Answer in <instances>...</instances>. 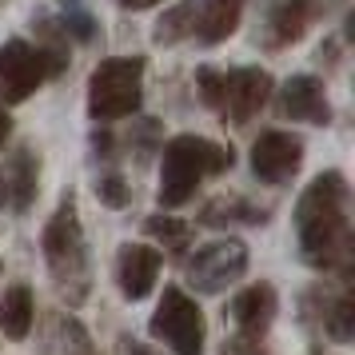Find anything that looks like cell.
<instances>
[{"instance_id":"cell-1","label":"cell","mask_w":355,"mask_h":355,"mask_svg":"<svg viewBox=\"0 0 355 355\" xmlns=\"http://www.w3.org/2000/svg\"><path fill=\"white\" fill-rule=\"evenodd\" d=\"M295 240L304 263L320 272H352L355 240L347 216V180L343 172H320L295 204Z\"/></svg>"},{"instance_id":"cell-2","label":"cell","mask_w":355,"mask_h":355,"mask_svg":"<svg viewBox=\"0 0 355 355\" xmlns=\"http://www.w3.org/2000/svg\"><path fill=\"white\" fill-rule=\"evenodd\" d=\"M236 152L204 136H172L160 160V208H184L208 176H224Z\"/></svg>"},{"instance_id":"cell-3","label":"cell","mask_w":355,"mask_h":355,"mask_svg":"<svg viewBox=\"0 0 355 355\" xmlns=\"http://www.w3.org/2000/svg\"><path fill=\"white\" fill-rule=\"evenodd\" d=\"M40 248H44V263H49L60 295L68 304H84L92 279H88V243H84L80 211H76V196L72 192L56 204L52 220L44 224Z\"/></svg>"},{"instance_id":"cell-4","label":"cell","mask_w":355,"mask_h":355,"mask_svg":"<svg viewBox=\"0 0 355 355\" xmlns=\"http://www.w3.org/2000/svg\"><path fill=\"white\" fill-rule=\"evenodd\" d=\"M144 96V60L140 56H112L100 60L88 76V116L96 124H112L136 116Z\"/></svg>"},{"instance_id":"cell-5","label":"cell","mask_w":355,"mask_h":355,"mask_svg":"<svg viewBox=\"0 0 355 355\" xmlns=\"http://www.w3.org/2000/svg\"><path fill=\"white\" fill-rule=\"evenodd\" d=\"M148 331H152V339L168 343V352L176 355H204V343H208L204 311L184 288H164Z\"/></svg>"},{"instance_id":"cell-6","label":"cell","mask_w":355,"mask_h":355,"mask_svg":"<svg viewBox=\"0 0 355 355\" xmlns=\"http://www.w3.org/2000/svg\"><path fill=\"white\" fill-rule=\"evenodd\" d=\"M188 284L200 295H220L224 288H232L243 272H248V243L227 236V240H211L204 248L188 252Z\"/></svg>"},{"instance_id":"cell-7","label":"cell","mask_w":355,"mask_h":355,"mask_svg":"<svg viewBox=\"0 0 355 355\" xmlns=\"http://www.w3.org/2000/svg\"><path fill=\"white\" fill-rule=\"evenodd\" d=\"M44 80H49V64L33 44H24V40L0 44V104L28 100Z\"/></svg>"},{"instance_id":"cell-8","label":"cell","mask_w":355,"mask_h":355,"mask_svg":"<svg viewBox=\"0 0 355 355\" xmlns=\"http://www.w3.org/2000/svg\"><path fill=\"white\" fill-rule=\"evenodd\" d=\"M268 100H272V76L263 68H232L224 72V96L216 112L227 124H248Z\"/></svg>"},{"instance_id":"cell-9","label":"cell","mask_w":355,"mask_h":355,"mask_svg":"<svg viewBox=\"0 0 355 355\" xmlns=\"http://www.w3.org/2000/svg\"><path fill=\"white\" fill-rule=\"evenodd\" d=\"M300 164H304V140L291 132H263L252 144V172L263 184H275V188L288 184L300 172Z\"/></svg>"},{"instance_id":"cell-10","label":"cell","mask_w":355,"mask_h":355,"mask_svg":"<svg viewBox=\"0 0 355 355\" xmlns=\"http://www.w3.org/2000/svg\"><path fill=\"white\" fill-rule=\"evenodd\" d=\"M275 288L272 284H252V288H243L232 304H227V315L236 320V343H259V339L268 336V327L275 320Z\"/></svg>"},{"instance_id":"cell-11","label":"cell","mask_w":355,"mask_h":355,"mask_svg":"<svg viewBox=\"0 0 355 355\" xmlns=\"http://www.w3.org/2000/svg\"><path fill=\"white\" fill-rule=\"evenodd\" d=\"M164 268L160 248H148V243H120L116 252V284L124 291V300H144L148 291L156 288V275Z\"/></svg>"},{"instance_id":"cell-12","label":"cell","mask_w":355,"mask_h":355,"mask_svg":"<svg viewBox=\"0 0 355 355\" xmlns=\"http://www.w3.org/2000/svg\"><path fill=\"white\" fill-rule=\"evenodd\" d=\"M323 12L320 0H275L268 8V24H263V49H288L307 33V24Z\"/></svg>"},{"instance_id":"cell-13","label":"cell","mask_w":355,"mask_h":355,"mask_svg":"<svg viewBox=\"0 0 355 355\" xmlns=\"http://www.w3.org/2000/svg\"><path fill=\"white\" fill-rule=\"evenodd\" d=\"M279 112L288 120H304V124H331V104H327L323 80H315V76H291L279 88Z\"/></svg>"},{"instance_id":"cell-14","label":"cell","mask_w":355,"mask_h":355,"mask_svg":"<svg viewBox=\"0 0 355 355\" xmlns=\"http://www.w3.org/2000/svg\"><path fill=\"white\" fill-rule=\"evenodd\" d=\"M243 4L248 0H200L196 4V28H192L200 36V44H220V40H227L236 33L243 17Z\"/></svg>"},{"instance_id":"cell-15","label":"cell","mask_w":355,"mask_h":355,"mask_svg":"<svg viewBox=\"0 0 355 355\" xmlns=\"http://www.w3.org/2000/svg\"><path fill=\"white\" fill-rule=\"evenodd\" d=\"M4 180H8V208L28 211L36 200V188H40V156H36L33 148H17Z\"/></svg>"},{"instance_id":"cell-16","label":"cell","mask_w":355,"mask_h":355,"mask_svg":"<svg viewBox=\"0 0 355 355\" xmlns=\"http://www.w3.org/2000/svg\"><path fill=\"white\" fill-rule=\"evenodd\" d=\"M268 216L272 211L259 208V204H252V200H243V196H216V200H208L204 204V211H200V224L204 227H227V224H268Z\"/></svg>"},{"instance_id":"cell-17","label":"cell","mask_w":355,"mask_h":355,"mask_svg":"<svg viewBox=\"0 0 355 355\" xmlns=\"http://www.w3.org/2000/svg\"><path fill=\"white\" fill-rule=\"evenodd\" d=\"M33 288L28 284H12V288H4L0 295V331L4 339H24L33 331Z\"/></svg>"},{"instance_id":"cell-18","label":"cell","mask_w":355,"mask_h":355,"mask_svg":"<svg viewBox=\"0 0 355 355\" xmlns=\"http://www.w3.org/2000/svg\"><path fill=\"white\" fill-rule=\"evenodd\" d=\"M144 236H152L168 256H176V259L192 252V224H184V220H176V216H148L144 220Z\"/></svg>"},{"instance_id":"cell-19","label":"cell","mask_w":355,"mask_h":355,"mask_svg":"<svg viewBox=\"0 0 355 355\" xmlns=\"http://www.w3.org/2000/svg\"><path fill=\"white\" fill-rule=\"evenodd\" d=\"M33 28L36 36H40V44H36V52L44 56V64H49V76H60L68 68V33L56 24L52 17H33Z\"/></svg>"},{"instance_id":"cell-20","label":"cell","mask_w":355,"mask_h":355,"mask_svg":"<svg viewBox=\"0 0 355 355\" xmlns=\"http://www.w3.org/2000/svg\"><path fill=\"white\" fill-rule=\"evenodd\" d=\"M192 28H196V0H180V4H172L160 17L152 40H156V44H176L184 36H192Z\"/></svg>"},{"instance_id":"cell-21","label":"cell","mask_w":355,"mask_h":355,"mask_svg":"<svg viewBox=\"0 0 355 355\" xmlns=\"http://www.w3.org/2000/svg\"><path fill=\"white\" fill-rule=\"evenodd\" d=\"M323 327H327V336L336 339V343H347L355 336V300L352 291H343L336 304L323 311Z\"/></svg>"},{"instance_id":"cell-22","label":"cell","mask_w":355,"mask_h":355,"mask_svg":"<svg viewBox=\"0 0 355 355\" xmlns=\"http://www.w3.org/2000/svg\"><path fill=\"white\" fill-rule=\"evenodd\" d=\"M60 12H64V24L60 28L68 36H76L80 44H92L96 40L100 28H96V20H92V12L84 8V0H60Z\"/></svg>"},{"instance_id":"cell-23","label":"cell","mask_w":355,"mask_h":355,"mask_svg":"<svg viewBox=\"0 0 355 355\" xmlns=\"http://www.w3.org/2000/svg\"><path fill=\"white\" fill-rule=\"evenodd\" d=\"M96 200L104 208H128V200H132L128 180L120 176V172H104V176L96 180Z\"/></svg>"},{"instance_id":"cell-24","label":"cell","mask_w":355,"mask_h":355,"mask_svg":"<svg viewBox=\"0 0 355 355\" xmlns=\"http://www.w3.org/2000/svg\"><path fill=\"white\" fill-rule=\"evenodd\" d=\"M196 88H200V100L216 112V108H220V96H224V72H216V68H200V72H196Z\"/></svg>"},{"instance_id":"cell-25","label":"cell","mask_w":355,"mask_h":355,"mask_svg":"<svg viewBox=\"0 0 355 355\" xmlns=\"http://www.w3.org/2000/svg\"><path fill=\"white\" fill-rule=\"evenodd\" d=\"M60 339H64V355H92V343L84 336V327L76 320H60Z\"/></svg>"},{"instance_id":"cell-26","label":"cell","mask_w":355,"mask_h":355,"mask_svg":"<svg viewBox=\"0 0 355 355\" xmlns=\"http://www.w3.org/2000/svg\"><path fill=\"white\" fill-rule=\"evenodd\" d=\"M8 136H12V116H8L4 104H0V148L8 144Z\"/></svg>"},{"instance_id":"cell-27","label":"cell","mask_w":355,"mask_h":355,"mask_svg":"<svg viewBox=\"0 0 355 355\" xmlns=\"http://www.w3.org/2000/svg\"><path fill=\"white\" fill-rule=\"evenodd\" d=\"M152 4H160V0H120V8H132V12H140V8H152Z\"/></svg>"},{"instance_id":"cell-28","label":"cell","mask_w":355,"mask_h":355,"mask_svg":"<svg viewBox=\"0 0 355 355\" xmlns=\"http://www.w3.org/2000/svg\"><path fill=\"white\" fill-rule=\"evenodd\" d=\"M0 208H8V180H4V168H0Z\"/></svg>"},{"instance_id":"cell-29","label":"cell","mask_w":355,"mask_h":355,"mask_svg":"<svg viewBox=\"0 0 355 355\" xmlns=\"http://www.w3.org/2000/svg\"><path fill=\"white\" fill-rule=\"evenodd\" d=\"M252 355H263V352H259V347H256V352H252Z\"/></svg>"},{"instance_id":"cell-30","label":"cell","mask_w":355,"mask_h":355,"mask_svg":"<svg viewBox=\"0 0 355 355\" xmlns=\"http://www.w3.org/2000/svg\"><path fill=\"white\" fill-rule=\"evenodd\" d=\"M0 272H4V263H0Z\"/></svg>"}]
</instances>
